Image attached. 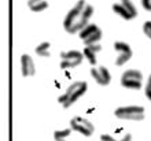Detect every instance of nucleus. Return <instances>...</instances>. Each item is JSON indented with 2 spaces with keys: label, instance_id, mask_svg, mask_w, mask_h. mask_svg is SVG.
Returning <instances> with one entry per match:
<instances>
[{
  "label": "nucleus",
  "instance_id": "obj_19",
  "mask_svg": "<svg viewBox=\"0 0 151 141\" xmlns=\"http://www.w3.org/2000/svg\"><path fill=\"white\" fill-rule=\"evenodd\" d=\"M100 141H121V140H115L110 134H102V136H100Z\"/></svg>",
  "mask_w": 151,
  "mask_h": 141
},
{
  "label": "nucleus",
  "instance_id": "obj_7",
  "mask_svg": "<svg viewBox=\"0 0 151 141\" xmlns=\"http://www.w3.org/2000/svg\"><path fill=\"white\" fill-rule=\"evenodd\" d=\"M84 54L77 49H69V51L60 52V69H74L80 66L84 60Z\"/></svg>",
  "mask_w": 151,
  "mask_h": 141
},
{
  "label": "nucleus",
  "instance_id": "obj_15",
  "mask_svg": "<svg viewBox=\"0 0 151 141\" xmlns=\"http://www.w3.org/2000/svg\"><path fill=\"white\" fill-rule=\"evenodd\" d=\"M72 127H68V129L63 130H55L54 132V138H55V141H69V137L72 136Z\"/></svg>",
  "mask_w": 151,
  "mask_h": 141
},
{
  "label": "nucleus",
  "instance_id": "obj_13",
  "mask_svg": "<svg viewBox=\"0 0 151 141\" xmlns=\"http://www.w3.org/2000/svg\"><path fill=\"white\" fill-rule=\"evenodd\" d=\"M48 1L47 0H28V7L30 11L33 12H41L48 8Z\"/></svg>",
  "mask_w": 151,
  "mask_h": 141
},
{
  "label": "nucleus",
  "instance_id": "obj_12",
  "mask_svg": "<svg viewBox=\"0 0 151 141\" xmlns=\"http://www.w3.org/2000/svg\"><path fill=\"white\" fill-rule=\"evenodd\" d=\"M102 51V45L100 44H93V45H88V47L84 48V58L88 60V63L91 66H95L96 64V55Z\"/></svg>",
  "mask_w": 151,
  "mask_h": 141
},
{
  "label": "nucleus",
  "instance_id": "obj_16",
  "mask_svg": "<svg viewBox=\"0 0 151 141\" xmlns=\"http://www.w3.org/2000/svg\"><path fill=\"white\" fill-rule=\"evenodd\" d=\"M143 33L147 39L151 40V21H146L143 24Z\"/></svg>",
  "mask_w": 151,
  "mask_h": 141
},
{
  "label": "nucleus",
  "instance_id": "obj_14",
  "mask_svg": "<svg viewBox=\"0 0 151 141\" xmlns=\"http://www.w3.org/2000/svg\"><path fill=\"white\" fill-rule=\"evenodd\" d=\"M50 48H51V43L50 41H43V43H40L35 48V52H36L37 56H40V58H50L51 56Z\"/></svg>",
  "mask_w": 151,
  "mask_h": 141
},
{
  "label": "nucleus",
  "instance_id": "obj_10",
  "mask_svg": "<svg viewBox=\"0 0 151 141\" xmlns=\"http://www.w3.org/2000/svg\"><path fill=\"white\" fill-rule=\"evenodd\" d=\"M91 75H92V78L96 81V84H99L102 86H107L111 82V74L107 70V67H104V66L92 67Z\"/></svg>",
  "mask_w": 151,
  "mask_h": 141
},
{
  "label": "nucleus",
  "instance_id": "obj_1",
  "mask_svg": "<svg viewBox=\"0 0 151 141\" xmlns=\"http://www.w3.org/2000/svg\"><path fill=\"white\" fill-rule=\"evenodd\" d=\"M95 8L85 0H78L73 6L63 19V28L69 34H78L87 25L91 22V16L93 15Z\"/></svg>",
  "mask_w": 151,
  "mask_h": 141
},
{
  "label": "nucleus",
  "instance_id": "obj_18",
  "mask_svg": "<svg viewBox=\"0 0 151 141\" xmlns=\"http://www.w3.org/2000/svg\"><path fill=\"white\" fill-rule=\"evenodd\" d=\"M142 7L146 11H151V0H142Z\"/></svg>",
  "mask_w": 151,
  "mask_h": 141
},
{
  "label": "nucleus",
  "instance_id": "obj_11",
  "mask_svg": "<svg viewBox=\"0 0 151 141\" xmlns=\"http://www.w3.org/2000/svg\"><path fill=\"white\" fill-rule=\"evenodd\" d=\"M21 73H22V77H33L36 74V64H35V60L30 55L28 54H24L21 56Z\"/></svg>",
  "mask_w": 151,
  "mask_h": 141
},
{
  "label": "nucleus",
  "instance_id": "obj_5",
  "mask_svg": "<svg viewBox=\"0 0 151 141\" xmlns=\"http://www.w3.org/2000/svg\"><path fill=\"white\" fill-rule=\"evenodd\" d=\"M121 85L124 88H127V89L139 90L143 86V74H142V71L135 70V69L125 70L121 75Z\"/></svg>",
  "mask_w": 151,
  "mask_h": 141
},
{
  "label": "nucleus",
  "instance_id": "obj_17",
  "mask_svg": "<svg viewBox=\"0 0 151 141\" xmlns=\"http://www.w3.org/2000/svg\"><path fill=\"white\" fill-rule=\"evenodd\" d=\"M144 94H146V97H147L148 100H151V74H150V77H148L147 85L144 88Z\"/></svg>",
  "mask_w": 151,
  "mask_h": 141
},
{
  "label": "nucleus",
  "instance_id": "obj_8",
  "mask_svg": "<svg viewBox=\"0 0 151 141\" xmlns=\"http://www.w3.org/2000/svg\"><path fill=\"white\" fill-rule=\"evenodd\" d=\"M114 51L117 54V58H115V66H124L125 63H128L133 56V51H132L131 45L125 41H115L114 43Z\"/></svg>",
  "mask_w": 151,
  "mask_h": 141
},
{
  "label": "nucleus",
  "instance_id": "obj_3",
  "mask_svg": "<svg viewBox=\"0 0 151 141\" xmlns=\"http://www.w3.org/2000/svg\"><path fill=\"white\" fill-rule=\"evenodd\" d=\"M114 115L115 118L122 119V121L139 122L146 118V110L142 106H121L115 108Z\"/></svg>",
  "mask_w": 151,
  "mask_h": 141
},
{
  "label": "nucleus",
  "instance_id": "obj_6",
  "mask_svg": "<svg viewBox=\"0 0 151 141\" xmlns=\"http://www.w3.org/2000/svg\"><path fill=\"white\" fill-rule=\"evenodd\" d=\"M111 8L117 15H119L125 21H131L137 16V8L132 0H121L119 3L113 4Z\"/></svg>",
  "mask_w": 151,
  "mask_h": 141
},
{
  "label": "nucleus",
  "instance_id": "obj_2",
  "mask_svg": "<svg viewBox=\"0 0 151 141\" xmlns=\"http://www.w3.org/2000/svg\"><path fill=\"white\" fill-rule=\"evenodd\" d=\"M88 89V85L85 81H76V82L70 84L68 89L63 92V94H60L58 97V103L63 108H70L80 97H83L85 92Z\"/></svg>",
  "mask_w": 151,
  "mask_h": 141
},
{
  "label": "nucleus",
  "instance_id": "obj_9",
  "mask_svg": "<svg viewBox=\"0 0 151 141\" xmlns=\"http://www.w3.org/2000/svg\"><path fill=\"white\" fill-rule=\"evenodd\" d=\"M70 127L73 129V132L81 133L85 137H91L93 132H95V126L91 121H88L87 118L83 117H74L70 119Z\"/></svg>",
  "mask_w": 151,
  "mask_h": 141
},
{
  "label": "nucleus",
  "instance_id": "obj_4",
  "mask_svg": "<svg viewBox=\"0 0 151 141\" xmlns=\"http://www.w3.org/2000/svg\"><path fill=\"white\" fill-rule=\"evenodd\" d=\"M78 37L85 47L93 45V44H99L100 40L103 39V30L96 24H89L80 31Z\"/></svg>",
  "mask_w": 151,
  "mask_h": 141
}]
</instances>
